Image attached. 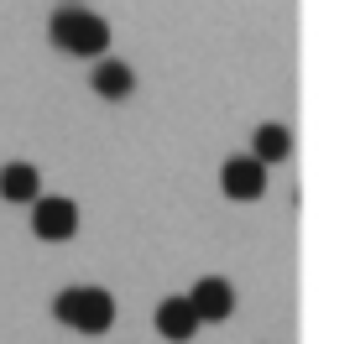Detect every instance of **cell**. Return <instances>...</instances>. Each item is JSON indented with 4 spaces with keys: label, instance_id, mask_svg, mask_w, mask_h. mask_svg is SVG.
<instances>
[{
    "label": "cell",
    "instance_id": "cell-1",
    "mask_svg": "<svg viewBox=\"0 0 355 344\" xmlns=\"http://www.w3.org/2000/svg\"><path fill=\"white\" fill-rule=\"evenodd\" d=\"M47 37H53L58 53L105 57V47H110V21H105L100 11L78 6V0H68V6H58V11H53V21H47Z\"/></svg>",
    "mask_w": 355,
    "mask_h": 344
},
{
    "label": "cell",
    "instance_id": "cell-2",
    "mask_svg": "<svg viewBox=\"0 0 355 344\" xmlns=\"http://www.w3.org/2000/svg\"><path fill=\"white\" fill-rule=\"evenodd\" d=\"M53 318L78 334H105L115 323V298L105 287H63L53 298Z\"/></svg>",
    "mask_w": 355,
    "mask_h": 344
},
{
    "label": "cell",
    "instance_id": "cell-3",
    "mask_svg": "<svg viewBox=\"0 0 355 344\" xmlns=\"http://www.w3.org/2000/svg\"><path fill=\"white\" fill-rule=\"evenodd\" d=\"M220 188H225V199H235V203H251V199H261L266 193V167L256 162L251 152H235V156H225V167H220Z\"/></svg>",
    "mask_w": 355,
    "mask_h": 344
},
{
    "label": "cell",
    "instance_id": "cell-4",
    "mask_svg": "<svg viewBox=\"0 0 355 344\" xmlns=\"http://www.w3.org/2000/svg\"><path fill=\"white\" fill-rule=\"evenodd\" d=\"M32 235H42V240H68V235H78V203L63 199V193H42V199L32 203Z\"/></svg>",
    "mask_w": 355,
    "mask_h": 344
},
{
    "label": "cell",
    "instance_id": "cell-5",
    "mask_svg": "<svg viewBox=\"0 0 355 344\" xmlns=\"http://www.w3.org/2000/svg\"><path fill=\"white\" fill-rule=\"evenodd\" d=\"M152 323H157V334H162L167 344H189L204 318H199V308H193L189 298H162L157 313H152Z\"/></svg>",
    "mask_w": 355,
    "mask_h": 344
},
{
    "label": "cell",
    "instance_id": "cell-6",
    "mask_svg": "<svg viewBox=\"0 0 355 344\" xmlns=\"http://www.w3.org/2000/svg\"><path fill=\"white\" fill-rule=\"evenodd\" d=\"M189 302L199 308L204 323H220V318L235 313V287H230V277H199L193 292H189Z\"/></svg>",
    "mask_w": 355,
    "mask_h": 344
},
{
    "label": "cell",
    "instance_id": "cell-7",
    "mask_svg": "<svg viewBox=\"0 0 355 344\" xmlns=\"http://www.w3.org/2000/svg\"><path fill=\"white\" fill-rule=\"evenodd\" d=\"M0 199L6 203H37L42 199V172L32 162H6L0 167Z\"/></svg>",
    "mask_w": 355,
    "mask_h": 344
},
{
    "label": "cell",
    "instance_id": "cell-8",
    "mask_svg": "<svg viewBox=\"0 0 355 344\" xmlns=\"http://www.w3.org/2000/svg\"><path fill=\"white\" fill-rule=\"evenodd\" d=\"M89 84H94V94H100V100H125V94L136 89V68L121 63V57H100V63H94V73H89Z\"/></svg>",
    "mask_w": 355,
    "mask_h": 344
},
{
    "label": "cell",
    "instance_id": "cell-9",
    "mask_svg": "<svg viewBox=\"0 0 355 344\" xmlns=\"http://www.w3.org/2000/svg\"><path fill=\"white\" fill-rule=\"evenodd\" d=\"M251 156H256L261 167L288 162V156H293V136H288V125H277V120L256 125V136H251Z\"/></svg>",
    "mask_w": 355,
    "mask_h": 344
}]
</instances>
